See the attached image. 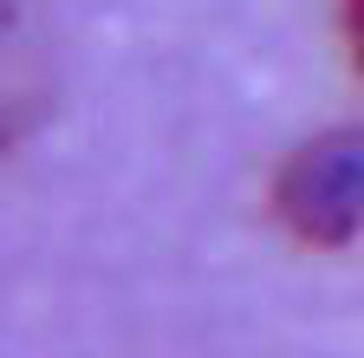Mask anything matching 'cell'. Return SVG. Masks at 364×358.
Wrapping results in <instances>:
<instances>
[{
  "label": "cell",
  "mask_w": 364,
  "mask_h": 358,
  "mask_svg": "<svg viewBox=\"0 0 364 358\" xmlns=\"http://www.w3.org/2000/svg\"><path fill=\"white\" fill-rule=\"evenodd\" d=\"M345 33H351V53H358V72H364V0H345Z\"/></svg>",
  "instance_id": "cell-3"
},
{
  "label": "cell",
  "mask_w": 364,
  "mask_h": 358,
  "mask_svg": "<svg viewBox=\"0 0 364 358\" xmlns=\"http://www.w3.org/2000/svg\"><path fill=\"white\" fill-rule=\"evenodd\" d=\"M273 215L306 248H345L364 235V130H326L273 176Z\"/></svg>",
  "instance_id": "cell-1"
},
{
  "label": "cell",
  "mask_w": 364,
  "mask_h": 358,
  "mask_svg": "<svg viewBox=\"0 0 364 358\" xmlns=\"http://www.w3.org/2000/svg\"><path fill=\"white\" fill-rule=\"evenodd\" d=\"M7 26H14V0H0V39H7ZM0 53H7V46H0ZM20 117H26V92L7 78V65H0V144L20 130Z\"/></svg>",
  "instance_id": "cell-2"
}]
</instances>
